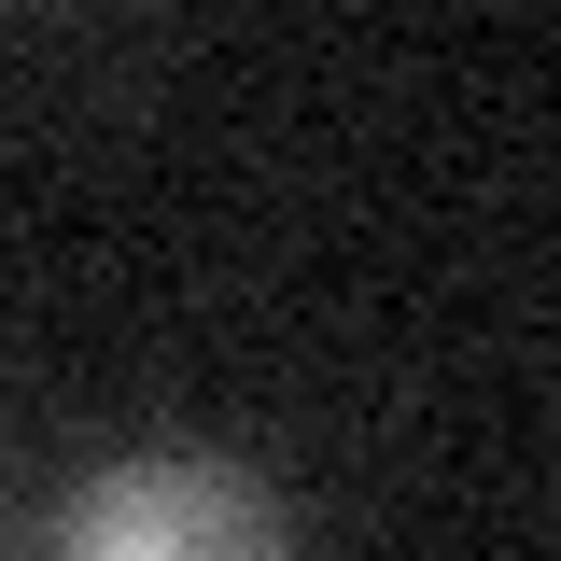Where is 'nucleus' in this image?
<instances>
[{
  "label": "nucleus",
  "mask_w": 561,
  "mask_h": 561,
  "mask_svg": "<svg viewBox=\"0 0 561 561\" xmlns=\"http://www.w3.org/2000/svg\"><path fill=\"white\" fill-rule=\"evenodd\" d=\"M57 561H295V505L225 449H127L57 505Z\"/></svg>",
  "instance_id": "nucleus-1"
}]
</instances>
